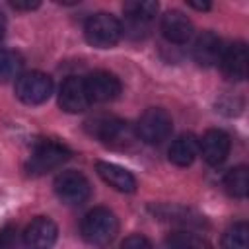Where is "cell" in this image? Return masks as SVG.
Segmentation results:
<instances>
[{"label": "cell", "mask_w": 249, "mask_h": 249, "mask_svg": "<svg viewBox=\"0 0 249 249\" xmlns=\"http://www.w3.org/2000/svg\"><path fill=\"white\" fill-rule=\"evenodd\" d=\"M82 237L91 243V245H107L109 241L115 239L117 231H119V220L117 216L103 206H97L93 210H89L80 226Z\"/></svg>", "instance_id": "cell-1"}, {"label": "cell", "mask_w": 249, "mask_h": 249, "mask_svg": "<svg viewBox=\"0 0 249 249\" xmlns=\"http://www.w3.org/2000/svg\"><path fill=\"white\" fill-rule=\"evenodd\" d=\"M84 35L91 47L109 49V47H115L119 43V39L123 35V25L115 16L99 12L86 21Z\"/></svg>", "instance_id": "cell-2"}, {"label": "cell", "mask_w": 249, "mask_h": 249, "mask_svg": "<svg viewBox=\"0 0 249 249\" xmlns=\"http://www.w3.org/2000/svg\"><path fill=\"white\" fill-rule=\"evenodd\" d=\"M171 130H173L171 115L165 109L150 107L140 115L134 134L146 144H161L163 140L169 138Z\"/></svg>", "instance_id": "cell-3"}, {"label": "cell", "mask_w": 249, "mask_h": 249, "mask_svg": "<svg viewBox=\"0 0 249 249\" xmlns=\"http://www.w3.org/2000/svg\"><path fill=\"white\" fill-rule=\"evenodd\" d=\"M70 158V150L56 142V140H41L35 144L27 163H25V171L29 175H43L58 165H62L66 160Z\"/></svg>", "instance_id": "cell-4"}, {"label": "cell", "mask_w": 249, "mask_h": 249, "mask_svg": "<svg viewBox=\"0 0 249 249\" xmlns=\"http://www.w3.org/2000/svg\"><path fill=\"white\" fill-rule=\"evenodd\" d=\"M88 130L107 146H128L134 138V130L130 128V124L117 117H95L88 121Z\"/></svg>", "instance_id": "cell-5"}, {"label": "cell", "mask_w": 249, "mask_h": 249, "mask_svg": "<svg viewBox=\"0 0 249 249\" xmlns=\"http://www.w3.org/2000/svg\"><path fill=\"white\" fill-rule=\"evenodd\" d=\"M53 93V80L43 72H23L16 80V97L25 105L45 103Z\"/></svg>", "instance_id": "cell-6"}, {"label": "cell", "mask_w": 249, "mask_h": 249, "mask_svg": "<svg viewBox=\"0 0 249 249\" xmlns=\"http://www.w3.org/2000/svg\"><path fill=\"white\" fill-rule=\"evenodd\" d=\"M54 193L56 196L66 204H82L89 198L91 187L84 173L68 169L56 175L54 179Z\"/></svg>", "instance_id": "cell-7"}, {"label": "cell", "mask_w": 249, "mask_h": 249, "mask_svg": "<svg viewBox=\"0 0 249 249\" xmlns=\"http://www.w3.org/2000/svg\"><path fill=\"white\" fill-rule=\"evenodd\" d=\"M84 86L88 91L89 101L93 103H107L113 101L121 93V82L115 74L105 70H95L84 78Z\"/></svg>", "instance_id": "cell-8"}, {"label": "cell", "mask_w": 249, "mask_h": 249, "mask_svg": "<svg viewBox=\"0 0 249 249\" xmlns=\"http://www.w3.org/2000/svg\"><path fill=\"white\" fill-rule=\"evenodd\" d=\"M58 228L56 224L47 216H37L27 224L23 230V245L27 249H51L56 243Z\"/></svg>", "instance_id": "cell-9"}, {"label": "cell", "mask_w": 249, "mask_h": 249, "mask_svg": "<svg viewBox=\"0 0 249 249\" xmlns=\"http://www.w3.org/2000/svg\"><path fill=\"white\" fill-rule=\"evenodd\" d=\"M230 136L220 128H210L198 140V152L208 165H220L230 154Z\"/></svg>", "instance_id": "cell-10"}, {"label": "cell", "mask_w": 249, "mask_h": 249, "mask_svg": "<svg viewBox=\"0 0 249 249\" xmlns=\"http://www.w3.org/2000/svg\"><path fill=\"white\" fill-rule=\"evenodd\" d=\"M89 97L84 86V78L70 76L62 82L60 91H58V105L66 113H82L89 107Z\"/></svg>", "instance_id": "cell-11"}, {"label": "cell", "mask_w": 249, "mask_h": 249, "mask_svg": "<svg viewBox=\"0 0 249 249\" xmlns=\"http://www.w3.org/2000/svg\"><path fill=\"white\" fill-rule=\"evenodd\" d=\"M222 72L228 80H245L247 76V47L241 41L231 43L228 49H224L220 58Z\"/></svg>", "instance_id": "cell-12"}, {"label": "cell", "mask_w": 249, "mask_h": 249, "mask_svg": "<svg viewBox=\"0 0 249 249\" xmlns=\"http://www.w3.org/2000/svg\"><path fill=\"white\" fill-rule=\"evenodd\" d=\"M222 53H224L222 39L212 31L200 33L195 41V47H193V56H195L196 64L204 66V68L218 64L222 58Z\"/></svg>", "instance_id": "cell-13"}, {"label": "cell", "mask_w": 249, "mask_h": 249, "mask_svg": "<svg viewBox=\"0 0 249 249\" xmlns=\"http://www.w3.org/2000/svg\"><path fill=\"white\" fill-rule=\"evenodd\" d=\"M161 33L169 43L183 45L193 37V23L183 12L171 10L161 18Z\"/></svg>", "instance_id": "cell-14"}, {"label": "cell", "mask_w": 249, "mask_h": 249, "mask_svg": "<svg viewBox=\"0 0 249 249\" xmlns=\"http://www.w3.org/2000/svg\"><path fill=\"white\" fill-rule=\"evenodd\" d=\"M95 169H97L99 177L115 191H119V193H134L136 191V179L128 169H124L117 163H109V161H97Z\"/></svg>", "instance_id": "cell-15"}, {"label": "cell", "mask_w": 249, "mask_h": 249, "mask_svg": "<svg viewBox=\"0 0 249 249\" xmlns=\"http://www.w3.org/2000/svg\"><path fill=\"white\" fill-rule=\"evenodd\" d=\"M196 154H198V138L195 134H181L169 146V161L179 167L191 165Z\"/></svg>", "instance_id": "cell-16"}, {"label": "cell", "mask_w": 249, "mask_h": 249, "mask_svg": "<svg viewBox=\"0 0 249 249\" xmlns=\"http://www.w3.org/2000/svg\"><path fill=\"white\" fill-rule=\"evenodd\" d=\"M158 8H160L158 2H150V0H134V2H126L123 6V10L128 18V23L134 31L140 27H146L158 14Z\"/></svg>", "instance_id": "cell-17"}, {"label": "cell", "mask_w": 249, "mask_h": 249, "mask_svg": "<svg viewBox=\"0 0 249 249\" xmlns=\"http://www.w3.org/2000/svg\"><path fill=\"white\" fill-rule=\"evenodd\" d=\"M224 189L233 198H245L249 191V171L245 165H237L230 169L224 177Z\"/></svg>", "instance_id": "cell-18"}, {"label": "cell", "mask_w": 249, "mask_h": 249, "mask_svg": "<svg viewBox=\"0 0 249 249\" xmlns=\"http://www.w3.org/2000/svg\"><path fill=\"white\" fill-rule=\"evenodd\" d=\"M23 70V58L16 51H0V84L18 80Z\"/></svg>", "instance_id": "cell-19"}, {"label": "cell", "mask_w": 249, "mask_h": 249, "mask_svg": "<svg viewBox=\"0 0 249 249\" xmlns=\"http://www.w3.org/2000/svg\"><path fill=\"white\" fill-rule=\"evenodd\" d=\"M224 249H249V226L247 222L231 224L222 235Z\"/></svg>", "instance_id": "cell-20"}, {"label": "cell", "mask_w": 249, "mask_h": 249, "mask_svg": "<svg viewBox=\"0 0 249 249\" xmlns=\"http://www.w3.org/2000/svg\"><path fill=\"white\" fill-rule=\"evenodd\" d=\"M167 249H204L208 243L189 231H173L165 239Z\"/></svg>", "instance_id": "cell-21"}, {"label": "cell", "mask_w": 249, "mask_h": 249, "mask_svg": "<svg viewBox=\"0 0 249 249\" xmlns=\"http://www.w3.org/2000/svg\"><path fill=\"white\" fill-rule=\"evenodd\" d=\"M0 249H19L18 231L14 228L0 230Z\"/></svg>", "instance_id": "cell-22"}, {"label": "cell", "mask_w": 249, "mask_h": 249, "mask_svg": "<svg viewBox=\"0 0 249 249\" xmlns=\"http://www.w3.org/2000/svg\"><path fill=\"white\" fill-rule=\"evenodd\" d=\"M121 249H152V243L148 241V237L140 233H132L124 237V241L121 243Z\"/></svg>", "instance_id": "cell-23"}, {"label": "cell", "mask_w": 249, "mask_h": 249, "mask_svg": "<svg viewBox=\"0 0 249 249\" xmlns=\"http://www.w3.org/2000/svg\"><path fill=\"white\" fill-rule=\"evenodd\" d=\"M10 6L16 8V10H35V8H39V2H37V0H35V2H31V0H27V2L14 0V2H10Z\"/></svg>", "instance_id": "cell-24"}, {"label": "cell", "mask_w": 249, "mask_h": 249, "mask_svg": "<svg viewBox=\"0 0 249 249\" xmlns=\"http://www.w3.org/2000/svg\"><path fill=\"white\" fill-rule=\"evenodd\" d=\"M187 4H189L191 8H195V10H200V12L210 10V2H195V0H189Z\"/></svg>", "instance_id": "cell-25"}, {"label": "cell", "mask_w": 249, "mask_h": 249, "mask_svg": "<svg viewBox=\"0 0 249 249\" xmlns=\"http://www.w3.org/2000/svg\"><path fill=\"white\" fill-rule=\"evenodd\" d=\"M2 37H4V27L0 25V41H2Z\"/></svg>", "instance_id": "cell-26"}]
</instances>
